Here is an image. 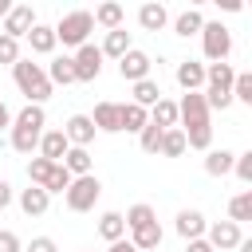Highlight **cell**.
I'll use <instances>...</instances> for the list:
<instances>
[{
	"mask_svg": "<svg viewBox=\"0 0 252 252\" xmlns=\"http://www.w3.org/2000/svg\"><path fill=\"white\" fill-rule=\"evenodd\" d=\"M185 252H213V248H209V240L201 236V240H185Z\"/></svg>",
	"mask_w": 252,
	"mask_h": 252,
	"instance_id": "b9f144b4",
	"label": "cell"
},
{
	"mask_svg": "<svg viewBox=\"0 0 252 252\" xmlns=\"http://www.w3.org/2000/svg\"><path fill=\"white\" fill-rule=\"evenodd\" d=\"M24 39H28V47H32L35 55H51V51H55V32H51V24H35Z\"/></svg>",
	"mask_w": 252,
	"mask_h": 252,
	"instance_id": "603a6c76",
	"label": "cell"
},
{
	"mask_svg": "<svg viewBox=\"0 0 252 252\" xmlns=\"http://www.w3.org/2000/svg\"><path fill=\"white\" fill-rule=\"evenodd\" d=\"M185 150H189V146H185V134H181L177 126L161 134V146H158V154H161V158H181Z\"/></svg>",
	"mask_w": 252,
	"mask_h": 252,
	"instance_id": "1f68e13d",
	"label": "cell"
},
{
	"mask_svg": "<svg viewBox=\"0 0 252 252\" xmlns=\"http://www.w3.org/2000/svg\"><path fill=\"white\" fill-rule=\"evenodd\" d=\"M205 240H209L213 252H232V248L244 240V232H240V224H232V220H213V224L205 228Z\"/></svg>",
	"mask_w": 252,
	"mask_h": 252,
	"instance_id": "9c48e42d",
	"label": "cell"
},
{
	"mask_svg": "<svg viewBox=\"0 0 252 252\" xmlns=\"http://www.w3.org/2000/svg\"><path fill=\"white\" fill-rule=\"evenodd\" d=\"M106 252H138V248H134V244H130V240H114V244H110V248H106Z\"/></svg>",
	"mask_w": 252,
	"mask_h": 252,
	"instance_id": "ee69618b",
	"label": "cell"
},
{
	"mask_svg": "<svg viewBox=\"0 0 252 252\" xmlns=\"http://www.w3.org/2000/svg\"><path fill=\"white\" fill-rule=\"evenodd\" d=\"M228 220H232V224L252 220V189H244V193H236V197L228 201Z\"/></svg>",
	"mask_w": 252,
	"mask_h": 252,
	"instance_id": "4dcf8cb0",
	"label": "cell"
},
{
	"mask_svg": "<svg viewBox=\"0 0 252 252\" xmlns=\"http://www.w3.org/2000/svg\"><path fill=\"white\" fill-rule=\"evenodd\" d=\"M177 122H181V134H185V146L189 150H213V122H209V106H205V94L201 91L181 94Z\"/></svg>",
	"mask_w": 252,
	"mask_h": 252,
	"instance_id": "6da1fadb",
	"label": "cell"
},
{
	"mask_svg": "<svg viewBox=\"0 0 252 252\" xmlns=\"http://www.w3.org/2000/svg\"><path fill=\"white\" fill-rule=\"evenodd\" d=\"M232 173L244 181V185H252V150H244V154H236V161H232Z\"/></svg>",
	"mask_w": 252,
	"mask_h": 252,
	"instance_id": "8d00e7d4",
	"label": "cell"
},
{
	"mask_svg": "<svg viewBox=\"0 0 252 252\" xmlns=\"http://www.w3.org/2000/svg\"><path fill=\"white\" fill-rule=\"evenodd\" d=\"M201 28H205V16H201L197 8H185V12L173 20V35H181V39H189V35H201Z\"/></svg>",
	"mask_w": 252,
	"mask_h": 252,
	"instance_id": "4316f807",
	"label": "cell"
},
{
	"mask_svg": "<svg viewBox=\"0 0 252 252\" xmlns=\"http://www.w3.org/2000/svg\"><path fill=\"white\" fill-rule=\"evenodd\" d=\"M232 102L252 106V75L248 71H236V79H232Z\"/></svg>",
	"mask_w": 252,
	"mask_h": 252,
	"instance_id": "836d02e7",
	"label": "cell"
},
{
	"mask_svg": "<svg viewBox=\"0 0 252 252\" xmlns=\"http://www.w3.org/2000/svg\"><path fill=\"white\" fill-rule=\"evenodd\" d=\"M43 126H47V114L43 106H24L20 114H12V150L16 154H35L39 150V138H43Z\"/></svg>",
	"mask_w": 252,
	"mask_h": 252,
	"instance_id": "7a4b0ae2",
	"label": "cell"
},
{
	"mask_svg": "<svg viewBox=\"0 0 252 252\" xmlns=\"http://www.w3.org/2000/svg\"><path fill=\"white\" fill-rule=\"evenodd\" d=\"M0 252H24L20 236H16V232H8V228H0Z\"/></svg>",
	"mask_w": 252,
	"mask_h": 252,
	"instance_id": "f35d334b",
	"label": "cell"
},
{
	"mask_svg": "<svg viewBox=\"0 0 252 252\" xmlns=\"http://www.w3.org/2000/svg\"><path fill=\"white\" fill-rule=\"evenodd\" d=\"M8 8H12V4H8V0H0V20L8 16Z\"/></svg>",
	"mask_w": 252,
	"mask_h": 252,
	"instance_id": "bcb514c9",
	"label": "cell"
},
{
	"mask_svg": "<svg viewBox=\"0 0 252 252\" xmlns=\"http://www.w3.org/2000/svg\"><path fill=\"white\" fill-rule=\"evenodd\" d=\"M98 236H102L106 244L126 240V220H122V213H102V217H98Z\"/></svg>",
	"mask_w": 252,
	"mask_h": 252,
	"instance_id": "f1b7e54d",
	"label": "cell"
},
{
	"mask_svg": "<svg viewBox=\"0 0 252 252\" xmlns=\"http://www.w3.org/2000/svg\"><path fill=\"white\" fill-rule=\"evenodd\" d=\"M161 134H165V130H158L154 122H146V126H142V134H138V146H142V154H158V146H161Z\"/></svg>",
	"mask_w": 252,
	"mask_h": 252,
	"instance_id": "e575fe53",
	"label": "cell"
},
{
	"mask_svg": "<svg viewBox=\"0 0 252 252\" xmlns=\"http://www.w3.org/2000/svg\"><path fill=\"white\" fill-rule=\"evenodd\" d=\"M94 122H91V114H71L67 122H63V138H67V146H79V150H91V142H94Z\"/></svg>",
	"mask_w": 252,
	"mask_h": 252,
	"instance_id": "30bf717a",
	"label": "cell"
},
{
	"mask_svg": "<svg viewBox=\"0 0 252 252\" xmlns=\"http://www.w3.org/2000/svg\"><path fill=\"white\" fill-rule=\"evenodd\" d=\"M12 126V110H8V102L0 98V130H8Z\"/></svg>",
	"mask_w": 252,
	"mask_h": 252,
	"instance_id": "7bdbcfd3",
	"label": "cell"
},
{
	"mask_svg": "<svg viewBox=\"0 0 252 252\" xmlns=\"http://www.w3.org/2000/svg\"><path fill=\"white\" fill-rule=\"evenodd\" d=\"M161 236H165V232H161V224H158V220H150V224H142V228H134V232H130V244H134L138 252H158V248H161Z\"/></svg>",
	"mask_w": 252,
	"mask_h": 252,
	"instance_id": "2e32d148",
	"label": "cell"
},
{
	"mask_svg": "<svg viewBox=\"0 0 252 252\" xmlns=\"http://www.w3.org/2000/svg\"><path fill=\"white\" fill-rule=\"evenodd\" d=\"M122 220H126V232H134V228H142V224H150V220H158V213H154V205H146V201H138V205H130V209L122 213Z\"/></svg>",
	"mask_w": 252,
	"mask_h": 252,
	"instance_id": "f546056e",
	"label": "cell"
},
{
	"mask_svg": "<svg viewBox=\"0 0 252 252\" xmlns=\"http://www.w3.org/2000/svg\"><path fill=\"white\" fill-rule=\"evenodd\" d=\"M16 201H20V209H24L28 217H43V213H47V205H51V197H47L39 185H28V189H20V197H16Z\"/></svg>",
	"mask_w": 252,
	"mask_h": 252,
	"instance_id": "d6986e66",
	"label": "cell"
},
{
	"mask_svg": "<svg viewBox=\"0 0 252 252\" xmlns=\"http://www.w3.org/2000/svg\"><path fill=\"white\" fill-rule=\"evenodd\" d=\"M150 67H154V59H150L146 51H138V47H130V51L118 59V75H122L126 83H142V79H150Z\"/></svg>",
	"mask_w": 252,
	"mask_h": 252,
	"instance_id": "8fae6325",
	"label": "cell"
},
{
	"mask_svg": "<svg viewBox=\"0 0 252 252\" xmlns=\"http://www.w3.org/2000/svg\"><path fill=\"white\" fill-rule=\"evenodd\" d=\"M71 67H75V83H94L102 75V51L87 39L75 55H71Z\"/></svg>",
	"mask_w": 252,
	"mask_h": 252,
	"instance_id": "52a82bcc",
	"label": "cell"
},
{
	"mask_svg": "<svg viewBox=\"0 0 252 252\" xmlns=\"http://www.w3.org/2000/svg\"><path fill=\"white\" fill-rule=\"evenodd\" d=\"M67 185H71V173H67L63 165H55L51 177L43 181V193H47V197H51V193H67Z\"/></svg>",
	"mask_w": 252,
	"mask_h": 252,
	"instance_id": "d590c367",
	"label": "cell"
},
{
	"mask_svg": "<svg viewBox=\"0 0 252 252\" xmlns=\"http://www.w3.org/2000/svg\"><path fill=\"white\" fill-rule=\"evenodd\" d=\"M138 24H142V32H161L165 24H169V12H165V4H142L138 8Z\"/></svg>",
	"mask_w": 252,
	"mask_h": 252,
	"instance_id": "ffe728a7",
	"label": "cell"
},
{
	"mask_svg": "<svg viewBox=\"0 0 252 252\" xmlns=\"http://www.w3.org/2000/svg\"><path fill=\"white\" fill-rule=\"evenodd\" d=\"M130 87H134V98H130V102H134V106H142V110H150L158 98H165V94H161V87H158V79H142V83H130Z\"/></svg>",
	"mask_w": 252,
	"mask_h": 252,
	"instance_id": "83f0119b",
	"label": "cell"
},
{
	"mask_svg": "<svg viewBox=\"0 0 252 252\" xmlns=\"http://www.w3.org/2000/svg\"><path fill=\"white\" fill-rule=\"evenodd\" d=\"M51 169H55V161H47V158H32V161H28V185H39V189H43V181L51 177Z\"/></svg>",
	"mask_w": 252,
	"mask_h": 252,
	"instance_id": "d6a6232c",
	"label": "cell"
},
{
	"mask_svg": "<svg viewBox=\"0 0 252 252\" xmlns=\"http://www.w3.org/2000/svg\"><path fill=\"white\" fill-rule=\"evenodd\" d=\"M201 47H205V59L209 63H228V55H232V32L220 24V20H205V28H201Z\"/></svg>",
	"mask_w": 252,
	"mask_h": 252,
	"instance_id": "8992f818",
	"label": "cell"
},
{
	"mask_svg": "<svg viewBox=\"0 0 252 252\" xmlns=\"http://www.w3.org/2000/svg\"><path fill=\"white\" fill-rule=\"evenodd\" d=\"M20 59V39H12V35H0V63H16Z\"/></svg>",
	"mask_w": 252,
	"mask_h": 252,
	"instance_id": "74e56055",
	"label": "cell"
},
{
	"mask_svg": "<svg viewBox=\"0 0 252 252\" xmlns=\"http://www.w3.org/2000/svg\"><path fill=\"white\" fill-rule=\"evenodd\" d=\"M150 122H154L158 130H173V126H177V102H173V98H158V102L150 106Z\"/></svg>",
	"mask_w": 252,
	"mask_h": 252,
	"instance_id": "cb8c5ba5",
	"label": "cell"
},
{
	"mask_svg": "<svg viewBox=\"0 0 252 252\" xmlns=\"http://www.w3.org/2000/svg\"><path fill=\"white\" fill-rule=\"evenodd\" d=\"M43 75H47V83H51V87H71V83H75V67H71V55H55V59L43 67Z\"/></svg>",
	"mask_w": 252,
	"mask_h": 252,
	"instance_id": "e0dca14e",
	"label": "cell"
},
{
	"mask_svg": "<svg viewBox=\"0 0 252 252\" xmlns=\"http://www.w3.org/2000/svg\"><path fill=\"white\" fill-rule=\"evenodd\" d=\"M134 43H130V32L126 28H114V32H106V39H102V59H122L126 51H130Z\"/></svg>",
	"mask_w": 252,
	"mask_h": 252,
	"instance_id": "44dd1931",
	"label": "cell"
},
{
	"mask_svg": "<svg viewBox=\"0 0 252 252\" xmlns=\"http://www.w3.org/2000/svg\"><path fill=\"white\" fill-rule=\"evenodd\" d=\"M12 79H16V87H20V94H28V102L32 106H43L47 98H51V83H47V75H43V67L39 63H32V59H16L12 63Z\"/></svg>",
	"mask_w": 252,
	"mask_h": 252,
	"instance_id": "3957f363",
	"label": "cell"
},
{
	"mask_svg": "<svg viewBox=\"0 0 252 252\" xmlns=\"http://www.w3.org/2000/svg\"><path fill=\"white\" fill-rule=\"evenodd\" d=\"M24 252H59V248H55L51 236H32V244H28Z\"/></svg>",
	"mask_w": 252,
	"mask_h": 252,
	"instance_id": "ab89813d",
	"label": "cell"
},
{
	"mask_svg": "<svg viewBox=\"0 0 252 252\" xmlns=\"http://www.w3.org/2000/svg\"><path fill=\"white\" fill-rule=\"evenodd\" d=\"M91 122H94V130H102V134H122V130H118V102H98L94 114H91Z\"/></svg>",
	"mask_w": 252,
	"mask_h": 252,
	"instance_id": "d4e9b609",
	"label": "cell"
},
{
	"mask_svg": "<svg viewBox=\"0 0 252 252\" xmlns=\"http://www.w3.org/2000/svg\"><path fill=\"white\" fill-rule=\"evenodd\" d=\"M236 252H252V240H248V236H244V240H240V244H236Z\"/></svg>",
	"mask_w": 252,
	"mask_h": 252,
	"instance_id": "f6af8a7d",
	"label": "cell"
},
{
	"mask_svg": "<svg viewBox=\"0 0 252 252\" xmlns=\"http://www.w3.org/2000/svg\"><path fill=\"white\" fill-rule=\"evenodd\" d=\"M83 252H87V248H83Z\"/></svg>",
	"mask_w": 252,
	"mask_h": 252,
	"instance_id": "7dc6e473",
	"label": "cell"
},
{
	"mask_svg": "<svg viewBox=\"0 0 252 252\" xmlns=\"http://www.w3.org/2000/svg\"><path fill=\"white\" fill-rule=\"evenodd\" d=\"M98 197H102V181H98L94 173H87V177H71V185H67V193H63V201H67L71 213H91Z\"/></svg>",
	"mask_w": 252,
	"mask_h": 252,
	"instance_id": "5b68a950",
	"label": "cell"
},
{
	"mask_svg": "<svg viewBox=\"0 0 252 252\" xmlns=\"http://www.w3.org/2000/svg\"><path fill=\"white\" fill-rule=\"evenodd\" d=\"M71 146H67V138H63V130H43V138H39V158H47V161H63V154H67Z\"/></svg>",
	"mask_w": 252,
	"mask_h": 252,
	"instance_id": "ac0fdd59",
	"label": "cell"
},
{
	"mask_svg": "<svg viewBox=\"0 0 252 252\" xmlns=\"http://www.w3.org/2000/svg\"><path fill=\"white\" fill-rule=\"evenodd\" d=\"M173 79H177V87L189 94V91H201L205 87V63H197V59H181L177 63V71H173Z\"/></svg>",
	"mask_w": 252,
	"mask_h": 252,
	"instance_id": "4fadbf2b",
	"label": "cell"
},
{
	"mask_svg": "<svg viewBox=\"0 0 252 252\" xmlns=\"http://www.w3.org/2000/svg\"><path fill=\"white\" fill-rule=\"evenodd\" d=\"M35 24H39V20H35V8H32V4H12V8H8V16H4V24H0V35L24 39Z\"/></svg>",
	"mask_w": 252,
	"mask_h": 252,
	"instance_id": "ba28073f",
	"label": "cell"
},
{
	"mask_svg": "<svg viewBox=\"0 0 252 252\" xmlns=\"http://www.w3.org/2000/svg\"><path fill=\"white\" fill-rule=\"evenodd\" d=\"M51 32H55V43H63V47H75V51H79V47L87 43V35L94 32V16H91V12H83V8H75V12H67Z\"/></svg>",
	"mask_w": 252,
	"mask_h": 252,
	"instance_id": "277c9868",
	"label": "cell"
},
{
	"mask_svg": "<svg viewBox=\"0 0 252 252\" xmlns=\"http://www.w3.org/2000/svg\"><path fill=\"white\" fill-rule=\"evenodd\" d=\"M146 122H150V110H142V106H134V102H118V130L142 134Z\"/></svg>",
	"mask_w": 252,
	"mask_h": 252,
	"instance_id": "5bb4252c",
	"label": "cell"
},
{
	"mask_svg": "<svg viewBox=\"0 0 252 252\" xmlns=\"http://www.w3.org/2000/svg\"><path fill=\"white\" fill-rule=\"evenodd\" d=\"M71 177H87V173H94V158H91V150H79V146H71L67 154H63V161H59Z\"/></svg>",
	"mask_w": 252,
	"mask_h": 252,
	"instance_id": "9a60e30c",
	"label": "cell"
},
{
	"mask_svg": "<svg viewBox=\"0 0 252 252\" xmlns=\"http://www.w3.org/2000/svg\"><path fill=\"white\" fill-rule=\"evenodd\" d=\"M232 161H236V154L232 150H205V173L209 177H224V173H232Z\"/></svg>",
	"mask_w": 252,
	"mask_h": 252,
	"instance_id": "7402d4cb",
	"label": "cell"
},
{
	"mask_svg": "<svg viewBox=\"0 0 252 252\" xmlns=\"http://www.w3.org/2000/svg\"><path fill=\"white\" fill-rule=\"evenodd\" d=\"M94 24L98 28H106V32H114V28H122V20H126V12H122V4H114V0H106V4H98L94 12Z\"/></svg>",
	"mask_w": 252,
	"mask_h": 252,
	"instance_id": "484cf974",
	"label": "cell"
},
{
	"mask_svg": "<svg viewBox=\"0 0 252 252\" xmlns=\"http://www.w3.org/2000/svg\"><path fill=\"white\" fill-rule=\"evenodd\" d=\"M173 228H177V236H181V240H201V236H205V228H209V220H205V213H201V209H181V213H177V220H173Z\"/></svg>",
	"mask_w": 252,
	"mask_h": 252,
	"instance_id": "7c38bea8",
	"label": "cell"
},
{
	"mask_svg": "<svg viewBox=\"0 0 252 252\" xmlns=\"http://www.w3.org/2000/svg\"><path fill=\"white\" fill-rule=\"evenodd\" d=\"M8 205H12V185H8L4 177H0V213H4Z\"/></svg>",
	"mask_w": 252,
	"mask_h": 252,
	"instance_id": "60d3db41",
	"label": "cell"
}]
</instances>
